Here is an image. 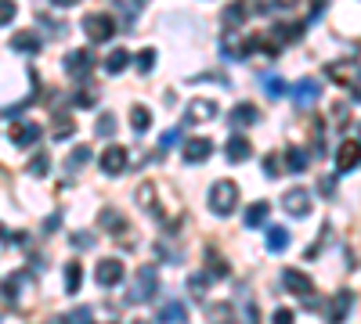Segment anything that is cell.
Returning <instances> with one entry per match:
<instances>
[{
  "label": "cell",
  "mask_w": 361,
  "mask_h": 324,
  "mask_svg": "<svg viewBox=\"0 0 361 324\" xmlns=\"http://www.w3.org/2000/svg\"><path fill=\"white\" fill-rule=\"evenodd\" d=\"M210 213L217 216H231L235 213V205H239V188H235V181H217L210 188Z\"/></svg>",
  "instance_id": "6da1fadb"
},
{
  "label": "cell",
  "mask_w": 361,
  "mask_h": 324,
  "mask_svg": "<svg viewBox=\"0 0 361 324\" xmlns=\"http://www.w3.org/2000/svg\"><path fill=\"white\" fill-rule=\"evenodd\" d=\"M282 209L293 216V220H304L315 213V194H311L307 188H289L286 194H282Z\"/></svg>",
  "instance_id": "7a4b0ae2"
},
{
  "label": "cell",
  "mask_w": 361,
  "mask_h": 324,
  "mask_svg": "<svg viewBox=\"0 0 361 324\" xmlns=\"http://www.w3.org/2000/svg\"><path fill=\"white\" fill-rule=\"evenodd\" d=\"M84 32H87V40H90V43H105V40H113V37H116V22H113V14H101V11L84 14Z\"/></svg>",
  "instance_id": "3957f363"
},
{
  "label": "cell",
  "mask_w": 361,
  "mask_h": 324,
  "mask_svg": "<svg viewBox=\"0 0 361 324\" xmlns=\"http://www.w3.org/2000/svg\"><path fill=\"white\" fill-rule=\"evenodd\" d=\"M155 288H159V270H155V267H141L137 278H134V285H130V292H127V303H145V299H152Z\"/></svg>",
  "instance_id": "277c9868"
},
{
  "label": "cell",
  "mask_w": 361,
  "mask_h": 324,
  "mask_svg": "<svg viewBox=\"0 0 361 324\" xmlns=\"http://www.w3.org/2000/svg\"><path fill=\"white\" fill-rule=\"evenodd\" d=\"M224 58L228 61H246L249 54H253V47H257V37H242L239 29H224Z\"/></svg>",
  "instance_id": "5b68a950"
},
{
  "label": "cell",
  "mask_w": 361,
  "mask_h": 324,
  "mask_svg": "<svg viewBox=\"0 0 361 324\" xmlns=\"http://www.w3.org/2000/svg\"><path fill=\"white\" fill-rule=\"evenodd\" d=\"M325 76L333 79V83H340V87H351L354 79L361 76V61H354V58H343V61H333L325 69Z\"/></svg>",
  "instance_id": "8992f818"
},
{
  "label": "cell",
  "mask_w": 361,
  "mask_h": 324,
  "mask_svg": "<svg viewBox=\"0 0 361 324\" xmlns=\"http://www.w3.org/2000/svg\"><path fill=\"white\" fill-rule=\"evenodd\" d=\"M282 288H289L293 296H300V299H311V296H315V285H311V278H307L304 270H296V267L282 270Z\"/></svg>",
  "instance_id": "52a82bcc"
},
{
  "label": "cell",
  "mask_w": 361,
  "mask_h": 324,
  "mask_svg": "<svg viewBox=\"0 0 361 324\" xmlns=\"http://www.w3.org/2000/svg\"><path fill=\"white\" fill-rule=\"evenodd\" d=\"M217 101H210V97H195V101H188V112H184V123L192 126V123H210L217 119Z\"/></svg>",
  "instance_id": "ba28073f"
},
{
  "label": "cell",
  "mask_w": 361,
  "mask_h": 324,
  "mask_svg": "<svg viewBox=\"0 0 361 324\" xmlns=\"http://www.w3.org/2000/svg\"><path fill=\"white\" fill-rule=\"evenodd\" d=\"M94 274H98V285H101V288H116L123 278H127V270H123L119 259H98Z\"/></svg>",
  "instance_id": "9c48e42d"
},
{
  "label": "cell",
  "mask_w": 361,
  "mask_h": 324,
  "mask_svg": "<svg viewBox=\"0 0 361 324\" xmlns=\"http://www.w3.org/2000/svg\"><path fill=\"white\" fill-rule=\"evenodd\" d=\"M181 155H184L188 166H199V162H206V159L213 155V141H206V137H192V141H184Z\"/></svg>",
  "instance_id": "30bf717a"
},
{
  "label": "cell",
  "mask_w": 361,
  "mask_h": 324,
  "mask_svg": "<svg viewBox=\"0 0 361 324\" xmlns=\"http://www.w3.org/2000/svg\"><path fill=\"white\" fill-rule=\"evenodd\" d=\"M127 162H130V152L127 148H119V144H113V148H108L105 155H101V173H108V176H119L123 170H127Z\"/></svg>",
  "instance_id": "8fae6325"
},
{
  "label": "cell",
  "mask_w": 361,
  "mask_h": 324,
  "mask_svg": "<svg viewBox=\"0 0 361 324\" xmlns=\"http://www.w3.org/2000/svg\"><path fill=\"white\" fill-rule=\"evenodd\" d=\"M358 162H361V144L358 141H343L336 148V170L351 173V170H358Z\"/></svg>",
  "instance_id": "7c38bea8"
},
{
  "label": "cell",
  "mask_w": 361,
  "mask_h": 324,
  "mask_svg": "<svg viewBox=\"0 0 361 324\" xmlns=\"http://www.w3.org/2000/svg\"><path fill=\"white\" fill-rule=\"evenodd\" d=\"M40 134H43V130L37 123H14L11 126V144H14V148H33V144L40 141Z\"/></svg>",
  "instance_id": "4fadbf2b"
},
{
  "label": "cell",
  "mask_w": 361,
  "mask_h": 324,
  "mask_svg": "<svg viewBox=\"0 0 361 324\" xmlns=\"http://www.w3.org/2000/svg\"><path fill=\"white\" fill-rule=\"evenodd\" d=\"M224 155H228V162H235V166H239V162H246L249 155H253V144L246 141V134H231L228 144H224Z\"/></svg>",
  "instance_id": "5bb4252c"
},
{
  "label": "cell",
  "mask_w": 361,
  "mask_h": 324,
  "mask_svg": "<svg viewBox=\"0 0 361 324\" xmlns=\"http://www.w3.org/2000/svg\"><path fill=\"white\" fill-rule=\"evenodd\" d=\"M66 69H69L72 79H87L90 69H94V54H90V51H72V54L66 58Z\"/></svg>",
  "instance_id": "9a60e30c"
},
{
  "label": "cell",
  "mask_w": 361,
  "mask_h": 324,
  "mask_svg": "<svg viewBox=\"0 0 361 324\" xmlns=\"http://www.w3.org/2000/svg\"><path fill=\"white\" fill-rule=\"evenodd\" d=\"M351 303H354V292L351 288H340L336 299H333V310H329V324H343L351 317Z\"/></svg>",
  "instance_id": "2e32d148"
},
{
  "label": "cell",
  "mask_w": 361,
  "mask_h": 324,
  "mask_svg": "<svg viewBox=\"0 0 361 324\" xmlns=\"http://www.w3.org/2000/svg\"><path fill=\"white\" fill-rule=\"evenodd\" d=\"M43 47V40L37 37L33 29H22V32H14L11 37V51H19V54H37Z\"/></svg>",
  "instance_id": "e0dca14e"
},
{
  "label": "cell",
  "mask_w": 361,
  "mask_h": 324,
  "mask_svg": "<svg viewBox=\"0 0 361 324\" xmlns=\"http://www.w3.org/2000/svg\"><path fill=\"white\" fill-rule=\"evenodd\" d=\"M318 94H322V87L315 83V79H300V83L293 87V101L300 105V108H311L318 101Z\"/></svg>",
  "instance_id": "ac0fdd59"
},
{
  "label": "cell",
  "mask_w": 361,
  "mask_h": 324,
  "mask_svg": "<svg viewBox=\"0 0 361 324\" xmlns=\"http://www.w3.org/2000/svg\"><path fill=\"white\" fill-rule=\"evenodd\" d=\"M257 123H260V112L253 105H235V112H231L235 134H242V126H257Z\"/></svg>",
  "instance_id": "d6986e66"
},
{
  "label": "cell",
  "mask_w": 361,
  "mask_h": 324,
  "mask_svg": "<svg viewBox=\"0 0 361 324\" xmlns=\"http://www.w3.org/2000/svg\"><path fill=\"white\" fill-rule=\"evenodd\" d=\"M246 14H249V4H246V0H231V4L224 8V14H221V19H224V29H239V26L246 22Z\"/></svg>",
  "instance_id": "ffe728a7"
},
{
  "label": "cell",
  "mask_w": 361,
  "mask_h": 324,
  "mask_svg": "<svg viewBox=\"0 0 361 324\" xmlns=\"http://www.w3.org/2000/svg\"><path fill=\"white\" fill-rule=\"evenodd\" d=\"M307 159H311V155L300 148V144H289L286 155H282V162H286L289 173H304V170H307Z\"/></svg>",
  "instance_id": "44dd1931"
},
{
  "label": "cell",
  "mask_w": 361,
  "mask_h": 324,
  "mask_svg": "<svg viewBox=\"0 0 361 324\" xmlns=\"http://www.w3.org/2000/svg\"><path fill=\"white\" fill-rule=\"evenodd\" d=\"M155 321L159 324H184L188 321V306L184 303H166L159 314H155Z\"/></svg>",
  "instance_id": "7402d4cb"
},
{
  "label": "cell",
  "mask_w": 361,
  "mask_h": 324,
  "mask_svg": "<svg viewBox=\"0 0 361 324\" xmlns=\"http://www.w3.org/2000/svg\"><path fill=\"white\" fill-rule=\"evenodd\" d=\"M137 205L159 216V191H155V184H141L137 188Z\"/></svg>",
  "instance_id": "603a6c76"
},
{
  "label": "cell",
  "mask_w": 361,
  "mask_h": 324,
  "mask_svg": "<svg viewBox=\"0 0 361 324\" xmlns=\"http://www.w3.org/2000/svg\"><path fill=\"white\" fill-rule=\"evenodd\" d=\"M127 65H130V51H127V47H116V51L105 58V72H108V76H119Z\"/></svg>",
  "instance_id": "cb8c5ba5"
},
{
  "label": "cell",
  "mask_w": 361,
  "mask_h": 324,
  "mask_svg": "<svg viewBox=\"0 0 361 324\" xmlns=\"http://www.w3.org/2000/svg\"><path fill=\"white\" fill-rule=\"evenodd\" d=\"M72 134H76L72 119L66 116V112H58V116H55V123H51V137H55V141H69Z\"/></svg>",
  "instance_id": "d4e9b609"
},
{
  "label": "cell",
  "mask_w": 361,
  "mask_h": 324,
  "mask_svg": "<svg viewBox=\"0 0 361 324\" xmlns=\"http://www.w3.org/2000/svg\"><path fill=\"white\" fill-rule=\"evenodd\" d=\"M87 162H90V148H87V144H76V148L69 152V159H66V170L69 173H80Z\"/></svg>",
  "instance_id": "484cf974"
},
{
  "label": "cell",
  "mask_w": 361,
  "mask_h": 324,
  "mask_svg": "<svg viewBox=\"0 0 361 324\" xmlns=\"http://www.w3.org/2000/svg\"><path fill=\"white\" fill-rule=\"evenodd\" d=\"M130 126H134V134H148L152 112H148L145 105H134V108H130Z\"/></svg>",
  "instance_id": "4316f807"
},
{
  "label": "cell",
  "mask_w": 361,
  "mask_h": 324,
  "mask_svg": "<svg viewBox=\"0 0 361 324\" xmlns=\"http://www.w3.org/2000/svg\"><path fill=\"white\" fill-rule=\"evenodd\" d=\"M268 213H271L268 202H253V205L246 209V227H260L264 220H268Z\"/></svg>",
  "instance_id": "83f0119b"
},
{
  "label": "cell",
  "mask_w": 361,
  "mask_h": 324,
  "mask_svg": "<svg viewBox=\"0 0 361 324\" xmlns=\"http://www.w3.org/2000/svg\"><path fill=\"white\" fill-rule=\"evenodd\" d=\"M268 249L271 252H286L289 249V231H286V227H271V231H268Z\"/></svg>",
  "instance_id": "f1b7e54d"
},
{
  "label": "cell",
  "mask_w": 361,
  "mask_h": 324,
  "mask_svg": "<svg viewBox=\"0 0 361 324\" xmlns=\"http://www.w3.org/2000/svg\"><path fill=\"white\" fill-rule=\"evenodd\" d=\"M101 227H105V231H113V234L127 231V223H123V216L116 213V209H101Z\"/></svg>",
  "instance_id": "f546056e"
},
{
  "label": "cell",
  "mask_w": 361,
  "mask_h": 324,
  "mask_svg": "<svg viewBox=\"0 0 361 324\" xmlns=\"http://www.w3.org/2000/svg\"><path fill=\"white\" fill-rule=\"evenodd\" d=\"M206 267H210V274H217V281H224V278H228V259H224V256H217L213 249H206Z\"/></svg>",
  "instance_id": "4dcf8cb0"
},
{
  "label": "cell",
  "mask_w": 361,
  "mask_h": 324,
  "mask_svg": "<svg viewBox=\"0 0 361 324\" xmlns=\"http://www.w3.org/2000/svg\"><path fill=\"white\" fill-rule=\"evenodd\" d=\"M26 281H29V274H11V278L4 281V299H19Z\"/></svg>",
  "instance_id": "1f68e13d"
},
{
  "label": "cell",
  "mask_w": 361,
  "mask_h": 324,
  "mask_svg": "<svg viewBox=\"0 0 361 324\" xmlns=\"http://www.w3.org/2000/svg\"><path fill=\"white\" fill-rule=\"evenodd\" d=\"M231 303H213L210 306V324H231Z\"/></svg>",
  "instance_id": "d6a6232c"
},
{
  "label": "cell",
  "mask_w": 361,
  "mask_h": 324,
  "mask_svg": "<svg viewBox=\"0 0 361 324\" xmlns=\"http://www.w3.org/2000/svg\"><path fill=\"white\" fill-rule=\"evenodd\" d=\"M47 173H51V159H47V152L33 155V162H29V176H47Z\"/></svg>",
  "instance_id": "836d02e7"
},
{
  "label": "cell",
  "mask_w": 361,
  "mask_h": 324,
  "mask_svg": "<svg viewBox=\"0 0 361 324\" xmlns=\"http://www.w3.org/2000/svg\"><path fill=\"white\" fill-rule=\"evenodd\" d=\"M80 278H84L80 263H69L66 267V292H80Z\"/></svg>",
  "instance_id": "e575fe53"
},
{
  "label": "cell",
  "mask_w": 361,
  "mask_h": 324,
  "mask_svg": "<svg viewBox=\"0 0 361 324\" xmlns=\"http://www.w3.org/2000/svg\"><path fill=\"white\" fill-rule=\"evenodd\" d=\"M260 83H264V94H268V97H282V94H286V83H282L278 76H264Z\"/></svg>",
  "instance_id": "d590c367"
},
{
  "label": "cell",
  "mask_w": 361,
  "mask_h": 324,
  "mask_svg": "<svg viewBox=\"0 0 361 324\" xmlns=\"http://www.w3.org/2000/svg\"><path fill=\"white\" fill-rule=\"evenodd\" d=\"M98 134L101 137H113L116 134V116H113V112H101V116H98Z\"/></svg>",
  "instance_id": "8d00e7d4"
},
{
  "label": "cell",
  "mask_w": 361,
  "mask_h": 324,
  "mask_svg": "<svg viewBox=\"0 0 361 324\" xmlns=\"http://www.w3.org/2000/svg\"><path fill=\"white\" fill-rule=\"evenodd\" d=\"M94 101H98V94H94L90 87L76 90V97H72V105H76V108H94Z\"/></svg>",
  "instance_id": "74e56055"
},
{
  "label": "cell",
  "mask_w": 361,
  "mask_h": 324,
  "mask_svg": "<svg viewBox=\"0 0 361 324\" xmlns=\"http://www.w3.org/2000/svg\"><path fill=\"white\" fill-rule=\"evenodd\" d=\"M14 14H19V4L14 0H0V26L14 22Z\"/></svg>",
  "instance_id": "f35d334b"
},
{
  "label": "cell",
  "mask_w": 361,
  "mask_h": 324,
  "mask_svg": "<svg viewBox=\"0 0 361 324\" xmlns=\"http://www.w3.org/2000/svg\"><path fill=\"white\" fill-rule=\"evenodd\" d=\"M152 65H155V51L148 47V51H141V54H137V72H141V76H148V72H152Z\"/></svg>",
  "instance_id": "ab89813d"
},
{
  "label": "cell",
  "mask_w": 361,
  "mask_h": 324,
  "mask_svg": "<svg viewBox=\"0 0 361 324\" xmlns=\"http://www.w3.org/2000/svg\"><path fill=\"white\" fill-rule=\"evenodd\" d=\"M282 170H286V166H282V155H268V159H264V173H268V176H278Z\"/></svg>",
  "instance_id": "60d3db41"
},
{
  "label": "cell",
  "mask_w": 361,
  "mask_h": 324,
  "mask_svg": "<svg viewBox=\"0 0 361 324\" xmlns=\"http://www.w3.org/2000/svg\"><path fill=\"white\" fill-rule=\"evenodd\" d=\"M66 324H90V306H76V310L66 317Z\"/></svg>",
  "instance_id": "b9f144b4"
},
{
  "label": "cell",
  "mask_w": 361,
  "mask_h": 324,
  "mask_svg": "<svg viewBox=\"0 0 361 324\" xmlns=\"http://www.w3.org/2000/svg\"><path fill=\"white\" fill-rule=\"evenodd\" d=\"M271 324H293V310H286V306H278V310L271 314Z\"/></svg>",
  "instance_id": "7bdbcfd3"
},
{
  "label": "cell",
  "mask_w": 361,
  "mask_h": 324,
  "mask_svg": "<svg viewBox=\"0 0 361 324\" xmlns=\"http://www.w3.org/2000/svg\"><path fill=\"white\" fill-rule=\"evenodd\" d=\"M325 4H329V0H311V19L307 22H318L322 11H325Z\"/></svg>",
  "instance_id": "ee69618b"
},
{
  "label": "cell",
  "mask_w": 361,
  "mask_h": 324,
  "mask_svg": "<svg viewBox=\"0 0 361 324\" xmlns=\"http://www.w3.org/2000/svg\"><path fill=\"white\" fill-rule=\"evenodd\" d=\"M72 245H80V249H90V245H94V234H87V231L72 234Z\"/></svg>",
  "instance_id": "f6af8a7d"
},
{
  "label": "cell",
  "mask_w": 361,
  "mask_h": 324,
  "mask_svg": "<svg viewBox=\"0 0 361 324\" xmlns=\"http://www.w3.org/2000/svg\"><path fill=\"white\" fill-rule=\"evenodd\" d=\"M145 4H148V0H119V8H123V11H130V14H137Z\"/></svg>",
  "instance_id": "bcb514c9"
},
{
  "label": "cell",
  "mask_w": 361,
  "mask_h": 324,
  "mask_svg": "<svg viewBox=\"0 0 361 324\" xmlns=\"http://www.w3.org/2000/svg\"><path fill=\"white\" fill-rule=\"evenodd\" d=\"M174 144H177V130H166V134H163V141H159V152L174 148Z\"/></svg>",
  "instance_id": "7dc6e473"
},
{
  "label": "cell",
  "mask_w": 361,
  "mask_h": 324,
  "mask_svg": "<svg viewBox=\"0 0 361 324\" xmlns=\"http://www.w3.org/2000/svg\"><path fill=\"white\" fill-rule=\"evenodd\" d=\"M242 324H257V306H253V303L242 306Z\"/></svg>",
  "instance_id": "c3c4849f"
},
{
  "label": "cell",
  "mask_w": 361,
  "mask_h": 324,
  "mask_svg": "<svg viewBox=\"0 0 361 324\" xmlns=\"http://www.w3.org/2000/svg\"><path fill=\"white\" fill-rule=\"evenodd\" d=\"M322 194H329V199L336 194V181H333V176H322Z\"/></svg>",
  "instance_id": "681fc988"
},
{
  "label": "cell",
  "mask_w": 361,
  "mask_h": 324,
  "mask_svg": "<svg viewBox=\"0 0 361 324\" xmlns=\"http://www.w3.org/2000/svg\"><path fill=\"white\" fill-rule=\"evenodd\" d=\"M351 94H354V101L361 105V76H358V79H354V83H351Z\"/></svg>",
  "instance_id": "f907efd6"
},
{
  "label": "cell",
  "mask_w": 361,
  "mask_h": 324,
  "mask_svg": "<svg viewBox=\"0 0 361 324\" xmlns=\"http://www.w3.org/2000/svg\"><path fill=\"white\" fill-rule=\"evenodd\" d=\"M271 4H275V8H296L300 0H271Z\"/></svg>",
  "instance_id": "816d5d0a"
},
{
  "label": "cell",
  "mask_w": 361,
  "mask_h": 324,
  "mask_svg": "<svg viewBox=\"0 0 361 324\" xmlns=\"http://www.w3.org/2000/svg\"><path fill=\"white\" fill-rule=\"evenodd\" d=\"M51 4H58V8H72V4H80V0H51Z\"/></svg>",
  "instance_id": "f5cc1de1"
},
{
  "label": "cell",
  "mask_w": 361,
  "mask_h": 324,
  "mask_svg": "<svg viewBox=\"0 0 361 324\" xmlns=\"http://www.w3.org/2000/svg\"><path fill=\"white\" fill-rule=\"evenodd\" d=\"M130 324H152V321H130Z\"/></svg>",
  "instance_id": "db71d44e"
},
{
  "label": "cell",
  "mask_w": 361,
  "mask_h": 324,
  "mask_svg": "<svg viewBox=\"0 0 361 324\" xmlns=\"http://www.w3.org/2000/svg\"><path fill=\"white\" fill-rule=\"evenodd\" d=\"M358 134H361V130H358ZM358 144H361V137H358Z\"/></svg>",
  "instance_id": "11a10c76"
}]
</instances>
